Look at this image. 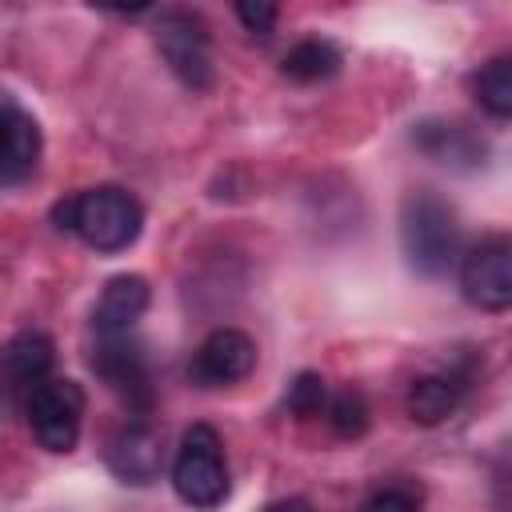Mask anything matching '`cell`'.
I'll return each mask as SVG.
<instances>
[{
  "label": "cell",
  "mask_w": 512,
  "mask_h": 512,
  "mask_svg": "<svg viewBox=\"0 0 512 512\" xmlns=\"http://www.w3.org/2000/svg\"><path fill=\"white\" fill-rule=\"evenodd\" d=\"M156 48L164 56V64L180 76V84L204 92L216 80V64H212V44H208V28L200 24V16L188 12H164L156 24Z\"/></svg>",
  "instance_id": "cell-5"
},
{
  "label": "cell",
  "mask_w": 512,
  "mask_h": 512,
  "mask_svg": "<svg viewBox=\"0 0 512 512\" xmlns=\"http://www.w3.org/2000/svg\"><path fill=\"white\" fill-rule=\"evenodd\" d=\"M472 88H476V100H480L484 112H492L496 120H508L512 116V60L508 56L488 60L476 72Z\"/></svg>",
  "instance_id": "cell-15"
},
{
  "label": "cell",
  "mask_w": 512,
  "mask_h": 512,
  "mask_svg": "<svg viewBox=\"0 0 512 512\" xmlns=\"http://www.w3.org/2000/svg\"><path fill=\"white\" fill-rule=\"evenodd\" d=\"M112 476H120L124 484H152L164 468V440L156 428L148 424H124L112 440H108V452H104Z\"/></svg>",
  "instance_id": "cell-9"
},
{
  "label": "cell",
  "mask_w": 512,
  "mask_h": 512,
  "mask_svg": "<svg viewBox=\"0 0 512 512\" xmlns=\"http://www.w3.org/2000/svg\"><path fill=\"white\" fill-rule=\"evenodd\" d=\"M456 404H460V384L448 380V376H420L408 388V416L416 424L432 428V424L448 420L456 412Z\"/></svg>",
  "instance_id": "cell-13"
},
{
  "label": "cell",
  "mask_w": 512,
  "mask_h": 512,
  "mask_svg": "<svg viewBox=\"0 0 512 512\" xmlns=\"http://www.w3.org/2000/svg\"><path fill=\"white\" fill-rule=\"evenodd\" d=\"M360 512H416V500L404 488H384V492L368 496Z\"/></svg>",
  "instance_id": "cell-18"
},
{
  "label": "cell",
  "mask_w": 512,
  "mask_h": 512,
  "mask_svg": "<svg viewBox=\"0 0 512 512\" xmlns=\"http://www.w3.org/2000/svg\"><path fill=\"white\" fill-rule=\"evenodd\" d=\"M236 16L244 20L248 32H260V36H268L272 24H276V8L272 4H236Z\"/></svg>",
  "instance_id": "cell-19"
},
{
  "label": "cell",
  "mask_w": 512,
  "mask_h": 512,
  "mask_svg": "<svg viewBox=\"0 0 512 512\" xmlns=\"http://www.w3.org/2000/svg\"><path fill=\"white\" fill-rule=\"evenodd\" d=\"M28 424L32 436L40 440V448L48 452H72L80 440V424H84V388L76 380L64 376H44L28 396Z\"/></svg>",
  "instance_id": "cell-4"
},
{
  "label": "cell",
  "mask_w": 512,
  "mask_h": 512,
  "mask_svg": "<svg viewBox=\"0 0 512 512\" xmlns=\"http://www.w3.org/2000/svg\"><path fill=\"white\" fill-rule=\"evenodd\" d=\"M264 512H312V504H308V500H296V496H288V500H276V504H268Z\"/></svg>",
  "instance_id": "cell-20"
},
{
  "label": "cell",
  "mask_w": 512,
  "mask_h": 512,
  "mask_svg": "<svg viewBox=\"0 0 512 512\" xmlns=\"http://www.w3.org/2000/svg\"><path fill=\"white\" fill-rule=\"evenodd\" d=\"M456 212L436 192H416L400 208V244L420 276H444L456 260Z\"/></svg>",
  "instance_id": "cell-2"
},
{
  "label": "cell",
  "mask_w": 512,
  "mask_h": 512,
  "mask_svg": "<svg viewBox=\"0 0 512 512\" xmlns=\"http://www.w3.org/2000/svg\"><path fill=\"white\" fill-rule=\"evenodd\" d=\"M92 372L136 412H148L152 408V376H148V364H144V352L128 340V336H112V340H100L96 352H92Z\"/></svg>",
  "instance_id": "cell-7"
},
{
  "label": "cell",
  "mask_w": 512,
  "mask_h": 512,
  "mask_svg": "<svg viewBox=\"0 0 512 512\" xmlns=\"http://www.w3.org/2000/svg\"><path fill=\"white\" fill-rule=\"evenodd\" d=\"M40 164V124L12 100H0V188L24 184Z\"/></svg>",
  "instance_id": "cell-10"
},
{
  "label": "cell",
  "mask_w": 512,
  "mask_h": 512,
  "mask_svg": "<svg viewBox=\"0 0 512 512\" xmlns=\"http://www.w3.org/2000/svg\"><path fill=\"white\" fill-rule=\"evenodd\" d=\"M284 76L296 80V84H316V80H328L336 76L340 68V48L328 44V40H300L288 56H284Z\"/></svg>",
  "instance_id": "cell-14"
},
{
  "label": "cell",
  "mask_w": 512,
  "mask_h": 512,
  "mask_svg": "<svg viewBox=\"0 0 512 512\" xmlns=\"http://www.w3.org/2000/svg\"><path fill=\"white\" fill-rule=\"evenodd\" d=\"M148 280L144 276H112L92 308V332L100 340H112V336H128V328L144 316L148 308Z\"/></svg>",
  "instance_id": "cell-12"
},
{
  "label": "cell",
  "mask_w": 512,
  "mask_h": 512,
  "mask_svg": "<svg viewBox=\"0 0 512 512\" xmlns=\"http://www.w3.org/2000/svg\"><path fill=\"white\" fill-rule=\"evenodd\" d=\"M252 368H256V344H252V336L240 332V328H216L196 348L188 372H192V380L200 388H224V384L244 380Z\"/></svg>",
  "instance_id": "cell-8"
},
{
  "label": "cell",
  "mask_w": 512,
  "mask_h": 512,
  "mask_svg": "<svg viewBox=\"0 0 512 512\" xmlns=\"http://www.w3.org/2000/svg\"><path fill=\"white\" fill-rule=\"evenodd\" d=\"M56 228L80 236L92 252H124L144 228V208L124 188H88L52 208Z\"/></svg>",
  "instance_id": "cell-1"
},
{
  "label": "cell",
  "mask_w": 512,
  "mask_h": 512,
  "mask_svg": "<svg viewBox=\"0 0 512 512\" xmlns=\"http://www.w3.org/2000/svg\"><path fill=\"white\" fill-rule=\"evenodd\" d=\"M172 488L184 504L212 512L228 500V464H224V448L216 428L208 424H192L176 448L172 460Z\"/></svg>",
  "instance_id": "cell-3"
},
{
  "label": "cell",
  "mask_w": 512,
  "mask_h": 512,
  "mask_svg": "<svg viewBox=\"0 0 512 512\" xmlns=\"http://www.w3.org/2000/svg\"><path fill=\"white\" fill-rule=\"evenodd\" d=\"M52 368V340L44 332H20L0 348V396H28Z\"/></svg>",
  "instance_id": "cell-11"
},
{
  "label": "cell",
  "mask_w": 512,
  "mask_h": 512,
  "mask_svg": "<svg viewBox=\"0 0 512 512\" xmlns=\"http://www.w3.org/2000/svg\"><path fill=\"white\" fill-rule=\"evenodd\" d=\"M328 420H332V428L340 432V436H348V440H356V436H364L368 432V404H364V396L360 392H340L332 404H328Z\"/></svg>",
  "instance_id": "cell-17"
},
{
  "label": "cell",
  "mask_w": 512,
  "mask_h": 512,
  "mask_svg": "<svg viewBox=\"0 0 512 512\" xmlns=\"http://www.w3.org/2000/svg\"><path fill=\"white\" fill-rule=\"evenodd\" d=\"M324 404H328V384H324V376L300 372V376L292 380V388H288V412L300 416V420H308V416H320Z\"/></svg>",
  "instance_id": "cell-16"
},
{
  "label": "cell",
  "mask_w": 512,
  "mask_h": 512,
  "mask_svg": "<svg viewBox=\"0 0 512 512\" xmlns=\"http://www.w3.org/2000/svg\"><path fill=\"white\" fill-rule=\"evenodd\" d=\"M460 288L468 304L484 312H504L512 304V244L504 236L480 240L460 264Z\"/></svg>",
  "instance_id": "cell-6"
}]
</instances>
